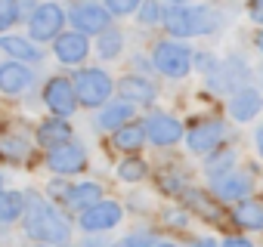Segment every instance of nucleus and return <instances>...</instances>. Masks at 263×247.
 <instances>
[{
  "label": "nucleus",
  "instance_id": "1",
  "mask_svg": "<svg viewBox=\"0 0 263 247\" xmlns=\"http://www.w3.org/2000/svg\"><path fill=\"white\" fill-rule=\"evenodd\" d=\"M22 225H25V235L31 241H37V244L59 247V244H68L71 241V222L47 198H28Z\"/></svg>",
  "mask_w": 263,
  "mask_h": 247
},
{
  "label": "nucleus",
  "instance_id": "2",
  "mask_svg": "<svg viewBox=\"0 0 263 247\" xmlns=\"http://www.w3.org/2000/svg\"><path fill=\"white\" fill-rule=\"evenodd\" d=\"M171 37L177 40H189V37H204L214 34L223 25V13L214 7H201V4H186V7H167L164 10V22Z\"/></svg>",
  "mask_w": 263,
  "mask_h": 247
},
{
  "label": "nucleus",
  "instance_id": "3",
  "mask_svg": "<svg viewBox=\"0 0 263 247\" xmlns=\"http://www.w3.org/2000/svg\"><path fill=\"white\" fill-rule=\"evenodd\" d=\"M192 59H195V53L189 50V44H183L177 37L158 40L152 47V65H155V71L164 74V77H174V80L186 77L192 71Z\"/></svg>",
  "mask_w": 263,
  "mask_h": 247
},
{
  "label": "nucleus",
  "instance_id": "4",
  "mask_svg": "<svg viewBox=\"0 0 263 247\" xmlns=\"http://www.w3.org/2000/svg\"><path fill=\"white\" fill-rule=\"evenodd\" d=\"M71 84H74L78 102L87 105V108H102V105L111 102L115 84H111V77L102 68H81V71H74Z\"/></svg>",
  "mask_w": 263,
  "mask_h": 247
},
{
  "label": "nucleus",
  "instance_id": "5",
  "mask_svg": "<svg viewBox=\"0 0 263 247\" xmlns=\"http://www.w3.org/2000/svg\"><path fill=\"white\" fill-rule=\"evenodd\" d=\"M68 22L84 37H93V34H102L111 28V13L102 4H96V0H74L68 10Z\"/></svg>",
  "mask_w": 263,
  "mask_h": 247
},
{
  "label": "nucleus",
  "instance_id": "6",
  "mask_svg": "<svg viewBox=\"0 0 263 247\" xmlns=\"http://www.w3.org/2000/svg\"><path fill=\"white\" fill-rule=\"evenodd\" d=\"M65 22H68V13H65L59 4H50V0H47V4L34 7V13L28 16V37L37 40V44L56 40V37L62 34Z\"/></svg>",
  "mask_w": 263,
  "mask_h": 247
},
{
  "label": "nucleus",
  "instance_id": "7",
  "mask_svg": "<svg viewBox=\"0 0 263 247\" xmlns=\"http://www.w3.org/2000/svg\"><path fill=\"white\" fill-rule=\"evenodd\" d=\"M143 130H146V139L152 146H158V149H171V146H177L186 136L183 123L174 114H167V111H149L143 117Z\"/></svg>",
  "mask_w": 263,
  "mask_h": 247
},
{
  "label": "nucleus",
  "instance_id": "8",
  "mask_svg": "<svg viewBox=\"0 0 263 247\" xmlns=\"http://www.w3.org/2000/svg\"><path fill=\"white\" fill-rule=\"evenodd\" d=\"M124 219V207L118 201H99L93 207H87L84 213H78V225L84 235H102V232H111L115 225H121Z\"/></svg>",
  "mask_w": 263,
  "mask_h": 247
},
{
  "label": "nucleus",
  "instance_id": "9",
  "mask_svg": "<svg viewBox=\"0 0 263 247\" xmlns=\"http://www.w3.org/2000/svg\"><path fill=\"white\" fill-rule=\"evenodd\" d=\"M248 77H251V68H248V62L241 59V56H229L226 62H220L211 74H208V87L211 90H217V93H235V90H241L245 84H248Z\"/></svg>",
  "mask_w": 263,
  "mask_h": 247
},
{
  "label": "nucleus",
  "instance_id": "10",
  "mask_svg": "<svg viewBox=\"0 0 263 247\" xmlns=\"http://www.w3.org/2000/svg\"><path fill=\"white\" fill-rule=\"evenodd\" d=\"M47 167L56 173V176H74V173H84L87 167V149L78 142V139H68L56 149L47 152Z\"/></svg>",
  "mask_w": 263,
  "mask_h": 247
},
{
  "label": "nucleus",
  "instance_id": "11",
  "mask_svg": "<svg viewBox=\"0 0 263 247\" xmlns=\"http://www.w3.org/2000/svg\"><path fill=\"white\" fill-rule=\"evenodd\" d=\"M226 139V123L211 117V120H201L195 123V127L186 133V146L192 155H214Z\"/></svg>",
  "mask_w": 263,
  "mask_h": 247
},
{
  "label": "nucleus",
  "instance_id": "12",
  "mask_svg": "<svg viewBox=\"0 0 263 247\" xmlns=\"http://www.w3.org/2000/svg\"><path fill=\"white\" fill-rule=\"evenodd\" d=\"M44 105L56 114V117H71L74 108L81 105L78 102V93H74V84L68 77H50L44 84Z\"/></svg>",
  "mask_w": 263,
  "mask_h": 247
},
{
  "label": "nucleus",
  "instance_id": "13",
  "mask_svg": "<svg viewBox=\"0 0 263 247\" xmlns=\"http://www.w3.org/2000/svg\"><path fill=\"white\" fill-rule=\"evenodd\" d=\"M53 53L62 65H81L90 56V37H84L81 31H62L53 40Z\"/></svg>",
  "mask_w": 263,
  "mask_h": 247
},
{
  "label": "nucleus",
  "instance_id": "14",
  "mask_svg": "<svg viewBox=\"0 0 263 247\" xmlns=\"http://www.w3.org/2000/svg\"><path fill=\"white\" fill-rule=\"evenodd\" d=\"M211 189H214L217 201H232V204H238V201H245V198L251 195L254 179H251L248 173H241V170H229L226 176L214 179V182H211Z\"/></svg>",
  "mask_w": 263,
  "mask_h": 247
},
{
  "label": "nucleus",
  "instance_id": "15",
  "mask_svg": "<svg viewBox=\"0 0 263 247\" xmlns=\"http://www.w3.org/2000/svg\"><path fill=\"white\" fill-rule=\"evenodd\" d=\"M118 93H121V99L124 102H130V105H152L155 99H158V90H155V84L149 80V77H143V74H127V77H121L118 80Z\"/></svg>",
  "mask_w": 263,
  "mask_h": 247
},
{
  "label": "nucleus",
  "instance_id": "16",
  "mask_svg": "<svg viewBox=\"0 0 263 247\" xmlns=\"http://www.w3.org/2000/svg\"><path fill=\"white\" fill-rule=\"evenodd\" d=\"M31 84H34V71H31L25 62L10 59V62L0 65V93H7V96H19V93H25Z\"/></svg>",
  "mask_w": 263,
  "mask_h": 247
},
{
  "label": "nucleus",
  "instance_id": "17",
  "mask_svg": "<svg viewBox=\"0 0 263 247\" xmlns=\"http://www.w3.org/2000/svg\"><path fill=\"white\" fill-rule=\"evenodd\" d=\"M260 108H263V96L254 87H241L229 96V114L235 117V123H251L260 114Z\"/></svg>",
  "mask_w": 263,
  "mask_h": 247
},
{
  "label": "nucleus",
  "instance_id": "18",
  "mask_svg": "<svg viewBox=\"0 0 263 247\" xmlns=\"http://www.w3.org/2000/svg\"><path fill=\"white\" fill-rule=\"evenodd\" d=\"M183 207H189V210H195L201 219H208V222H214V225H220L223 222V210H220V204L208 195V192H201V189H192V186H186L183 189Z\"/></svg>",
  "mask_w": 263,
  "mask_h": 247
},
{
  "label": "nucleus",
  "instance_id": "19",
  "mask_svg": "<svg viewBox=\"0 0 263 247\" xmlns=\"http://www.w3.org/2000/svg\"><path fill=\"white\" fill-rule=\"evenodd\" d=\"M238 229L245 232H263V201L257 198H245L232 207V216H229Z\"/></svg>",
  "mask_w": 263,
  "mask_h": 247
},
{
  "label": "nucleus",
  "instance_id": "20",
  "mask_svg": "<svg viewBox=\"0 0 263 247\" xmlns=\"http://www.w3.org/2000/svg\"><path fill=\"white\" fill-rule=\"evenodd\" d=\"M74 133H71V123L65 117H50V120H41V127H37V146L41 149H56L62 142H68Z\"/></svg>",
  "mask_w": 263,
  "mask_h": 247
},
{
  "label": "nucleus",
  "instance_id": "21",
  "mask_svg": "<svg viewBox=\"0 0 263 247\" xmlns=\"http://www.w3.org/2000/svg\"><path fill=\"white\" fill-rule=\"evenodd\" d=\"M134 120V105L130 102H124V99H118V102H108V105H102L99 108V117H96V123L102 130H121L124 123H130Z\"/></svg>",
  "mask_w": 263,
  "mask_h": 247
},
{
  "label": "nucleus",
  "instance_id": "22",
  "mask_svg": "<svg viewBox=\"0 0 263 247\" xmlns=\"http://www.w3.org/2000/svg\"><path fill=\"white\" fill-rule=\"evenodd\" d=\"M143 142H146L143 120H130V123H124L121 130H115V133H111V146H115L118 152H124V155L140 152V149H143Z\"/></svg>",
  "mask_w": 263,
  "mask_h": 247
},
{
  "label": "nucleus",
  "instance_id": "23",
  "mask_svg": "<svg viewBox=\"0 0 263 247\" xmlns=\"http://www.w3.org/2000/svg\"><path fill=\"white\" fill-rule=\"evenodd\" d=\"M0 50H4L10 59L25 62V65L44 59V53L37 50V44H31V40H25V37H16V34H0Z\"/></svg>",
  "mask_w": 263,
  "mask_h": 247
},
{
  "label": "nucleus",
  "instance_id": "24",
  "mask_svg": "<svg viewBox=\"0 0 263 247\" xmlns=\"http://www.w3.org/2000/svg\"><path fill=\"white\" fill-rule=\"evenodd\" d=\"M99 201H102V186H99V182H78V186H71L68 195H65V207H71V210H78V213H84L87 207H93V204H99Z\"/></svg>",
  "mask_w": 263,
  "mask_h": 247
},
{
  "label": "nucleus",
  "instance_id": "25",
  "mask_svg": "<svg viewBox=\"0 0 263 247\" xmlns=\"http://www.w3.org/2000/svg\"><path fill=\"white\" fill-rule=\"evenodd\" d=\"M28 198L22 192H0V225H13L16 219L25 216Z\"/></svg>",
  "mask_w": 263,
  "mask_h": 247
},
{
  "label": "nucleus",
  "instance_id": "26",
  "mask_svg": "<svg viewBox=\"0 0 263 247\" xmlns=\"http://www.w3.org/2000/svg\"><path fill=\"white\" fill-rule=\"evenodd\" d=\"M28 155H31L28 139L13 136V133L0 136V158H4V161H10V164H22V161H28Z\"/></svg>",
  "mask_w": 263,
  "mask_h": 247
},
{
  "label": "nucleus",
  "instance_id": "27",
  "mask_svg": "<svg viewBox=\"0 0 263 247\" xmlns=\"http://www.w3.org/2000/svg\"><path fill=\"white\" fill-rule=\"evenodd\" d=\"M229 170H235V152H232V149H217L214 155H208V161H204V173H208L211 182L220 179V176H226Z\"/></svg>",
  "mask_w": 263,
  "mask_h": 247
},
{
  "label": "nucleus",
  "instance_id": "28",
  "mask_svg": "<svg viewBox=\"0 0 263 247\" xmlns=\"http://www.w3.org/2000/svg\"><path fill=\"white\" fill-rule=\"evenodd\" d=\"M121 50H124V34H121L118 28H108V31L99 34V44H96L99 59H105V62H108V59H118Z\"/></svg>",
  "mask_w": 263,
  "mask_h": 247
},
{
  "label": "nucleus",
  "instance_id": "29",
  "mask_svg": "<svg viewBox=\"0 0 263 247\" xmlns=\"http://www.w3.org/2000/svg\"><path fill=\"white\" fill-rule=\"evenodd\" d=\"M146 173H149V167H146V161L143 158H124L121 164H118V176L124 179V182H140V179H146Z\"/></svg>",
  "mask_w": 263,
  "mask_h": 247
},
{
  "label": "nucleus",
  "instance_id": "30",
  "mask_svg": "<svg viewBox=\"0 0 263 247\" xmlns=\"http://www.w3.org/2000/svg\"><path fill=\"white\" fill-rule=\"evenodd\" d=\"M137 19H140V25H146V28L161 25V22H164V7H161V0H143V7L137 10Z\"/></svg>",
  "mask_w": 263,
  "mask_h": 247
},
{
  "label": "nucleus",
  "instance_id": "31",
  "mask_svg": "<svg viewBox=\"0 0 263 247\" xmlns=\"http://www.w3.org/2000/svg\"><path fill=\"white\" fill-rule=\"evenodd\" d=\"M19 22V0H0V34H7Z\"/></svg>",
  "mask_w": 263,
  "mask_h": 247
},
{
  "label": "nucleus",
  "instance_id": "32",
  "mask_svg": "<svg viewBox=\"0 0 263 247\" xmlns=\"http://www.w3.org/2000/svg\"><path fill=\"white\" fill-rule=\"evenodd\" d=\"M161 219H164L171 229H186V225H189V210H186V207H164V210H161Z\"/></svg>",
  "mask_w": 263,
  "mask_h": 247
},
{
  "label": "nucleus",
  "instance_id": "33",
  "mask_svg": "<svg viewBox=\"0 0 263 247\" xmlns=\"http://www.w3.org/2000/svg\"><path fill=\"white\" fill-rule=\"evenodd\" d=\"M143 7V0H105V10L111 16H130Z\"/></svg>",
  "mask_w": 263,
  "mask_h": 247
},
{
  "label": "nucleus",
  "instance_id": "34",
  "mask_svg": "<svg viewBox=\"0 0 263 247\" xmlns=\"http://www.w3.org/2000/svg\"><path fill=\"white\" fill-rule=\"evenodd\" d=\"M155 244H158V238L152 232H130L118 247H155Z\"/></svg>",
  "mask_w": 263,
  "mask_h": 247
},
{
  "label": "nucleus",
  "instance_id": "35",
  "mask_svg": "<svg viewBox=\"0 0 263 247\" xmlns=\"http://www.w3.org/2000/svg\"><path fill=\"white\" fill-rule=\"evenodd\" d=\"M68 189H71V186H65V176H56V179H53V182L47 186V192H50V195H53L56 201H65Z\"/></svg>",
  "mask_w": 263,
  "mask_h": 247
},
{
  "label": "nucleus",
  "instance_id": "36",
  "mask_svg": "<svg viewBox=\"0 0 263 247\" xmlns=\"http://www.w3.org/2000/svg\"><path fill=\"white\" fill-rule=\"evenodd\" d=\"M248 16L254 19V25L263 28V0H251V4H248Z\"/></svg>",
  "mask_w": 263,
  "mask_h": 247
},
{
  "label": "nucleus",
  "instance_id": "37",
  "mask_svg": "<svg viewBox=\"0 0 263 247\" xmlns=\"http://www.w3.org/2000/svg\"><path fill=\"white\" fill-rule=\"evenodd\" d=\"M220 247H254V244H251V241H248L245 235H232V238H226V241H223Z\"/></svg>",
  "mask_w": 263,
  "mask_h": 247
},
{
  "label": "nucleus",
  "instance_id": "38",
  "mask_svg": "<svg viewBox=\"0 0 263 247\" xmlns=\"http://www.w3.org/2000/svg\"><path fill=\"white\" fill-rule=\"evenodd\" d=\"M254 146H257V155L263 158V127H257V133H254Z\"/></svg>",
  "mask_w": 263,
  "mask_h": 247
},
{
  "label": "nucleus",
  "instance_id": "39",
  "mask_svg": "<svg viewBox=\"0 0 263 247\" xmlns=\"http://www.w3.org/2000/svg\"><path fill=\"white\" fill-rule=\"evenodd\" d=\"M195 247H220V244H217L214 238H198V241H195Z\"/></svg>",
  "mask_w": 263,
  "mask_h": 247
},
{
  "label": "nucleus",
  "instance_id": "40",
  "mask_svg": "<svg viewBox=\"0 0 263 247\" xmlns=\"http://www.w3.org/2000/svg\"><path fill=\"white\" fill-rule=\"evenodd\" d=\"M254 47H257V50H260V53H263V28H260V31H257V34H254Z\"/></svg>",
  "mask_w": 263,
  "mask_h": 247
},
{
  "label": "nucleus",
  "instance_id": "41",
  "mask_svg": "<svg viewBox=\"0 0 263 247\" xmlns=\"http://www.w3.org/2000/svg\"><path fill=\"white\" fill-rule=\"evenodd\" d=\"M155 247H177V244H174V241H158Z\"/></svg>",
  "mask_w": 263,
  "mask_h": 247
},
{
  "label": "nucleus",
  "instance_id": "42",
  "mask_svg": "<svg viewBox=\"0 0 263 247\" xmlns=\"http://www.w3.org/2000/svg\"><path fill=\"white\" fill-rule=\"evenodd\" d=\"M189 0H171V7H186Z\"/></svg>",
  "mask_w": 263,
  "mask_h": 247
},
{
  "label": "nucleus",
  "instance_id": "43",
  "mask_svg": "<svg viewBox=\"0 0 263 247\" xmlns=\"http://www.w3.org/2000/svg\"><path fill=\"white\" fill-rule=\"evenodd\" d=\"M0 192H4V173H0Z\"/></svg>",
  "mask_w": 263,
  "mask_h": 247
},
{
  "label": "nucleus",
  "instance_id": "44",
  "mask_svg": "<svg viewBox=\"0 0 263 247\" xmlns=\"http://www.w3.org/2000/svg\"><path fill=\"white\" fill-rule=\"evenodd\" d=\"M41 247H50V244H41Z\"/></svg>",
  "mask_w": 263,
  "mask_h": 247
}]
</instances>
